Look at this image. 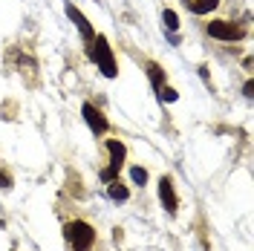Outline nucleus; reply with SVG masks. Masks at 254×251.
<instances>
[{"instance_id": "nucleus-1", "label": "nucleus", "mask_w": 254, "mask_h": 251, "mask_svg": "<svg viewBox=\"0 0 254 251\" xmlns=\"http://www.w3.org/2000/svg\"><path fill=\"white\" fill-rule=\"evenodd\" d=\"M66 240L72 243V249L75 251H90L93 249V243H95V231L87 225V222L75 220V222L66 225Z\"/></svg>"}, {"instance_id": "nucleus-2", "label": "nucleus", "mask_w": 254, "mask_h": 251, "mask_svg": "<svg viewBox=\"0 0 254 251\" xmlns=\"http://www.w3.org/2000/svg\"><path fill=\"white\" fill-rule=\"evenodd\" d=\"M93 58H95V63H98V69H101L107 78L116 75V58H113V49L107 47V38L98 35L93 41Z\"/></svg>"}, {"instance_id": "nucleus-3", "label": "nucleus", "mask_w": 254, "mask_h": 251, "mask_svg": "<svg viewBox=\"0 0 254 251\" xmlns=\"http://www.w3.org/2000/svg\"><path fill=\"white\" fill-rule=\"evenodd\" d=\"M107 150H110V168L101 171V179H104V182H113V179L119 176V171H122V165H125V144L110 139L107 141Z\"/></svg>"}, {"instance_id": "nucleus-4", "label": "nucleus", "mask_w": 254, "mask_h": 251, "mask_svg": "<svg viewBox=\"0 0 254 251\" xmlns=\"http://www.w3.org/2000/svg\"><path fill=\"white\" fill-rule=\"evenodd\" d=\"M208 32H211V38H220V41H240L243 38V29L234 23H225V20L208 23Z\"/></svg>"}, {"instance_id": "nucleus-5", "label": "nucleus", "mask_w": 254, "mask_h": 251, "mask_svg": "<svg viewBox=\"0 0 254 251\" xmlns=\"http://www.w3.org/2000/svg\"><path fill=\"white\" fill-rule=\"evenodd\" d=\"M159 199H162V205H165V211H168V214H176L174 182H171V179H165V176H162V182H159Z\"/></svg>"}, {"instance_id": "nucleus-6", "label": "nucleus", "mask_w": 254, "mask_h": 251, "mask_svg": "<svg viewBox=\"0 0 254 251\" xmlns=\"http://www.w3.org/2000/svg\"><path fill=\"white\" fill-rule=\"evenodd\" d=\"M84 119H87V125L93 127L95 133H107V119L95 110L93 104H84Z\"/></svg>"}, {"instance_id": "nucleus-7", "label": "nucleus", "mask_w": 254, "mask_h": 251, "mask_svg": "<svg viewBox=\"0 0 254 251\" xmlns=\"http://www.w3.org/2000/svg\"><path fill=\"white\" fill-rule=\"evenodd\" d=\"M66 15L72 17V23L78 26V32H81V35H84V38H87V41H93V26H90V20H87V17L81 15V12H78V9H75V6H72V3L66 6Z\"/></svg>"}, {"instance_id": "nucleus-8", "label": "nucleus", "mask_w": 254, "mask_h": 251, "mask_svg": "<svg viewBox=\"0 0 254 251\" xmlns=\"http://www.w3.org/2000/svg\"><path fill=\"white\" fill-rule=\"evenodd\" d=\"M220 6V0H190V12L193 15H205L211 9H217Z\"/></svg>"}, {"instance_id": "nucleus-9", "label": "nucleus", "mask_w": 254, "mask_h": 251, "mask_svg": "<svg viewBox=\"0 0 254 251\" xmlns=\"http://www.w3.org/2000/svg\"><path fill=\"white\" fill-rule=\"evenodd\" d=\"M107 190H110V196L116 199V202H125L127 196H130V190H127L125 185L119 182V179H113V182H110V188H107Z\"/></svg>"}, {"instance_id": "nucleus-10", "label": "nucleus", "mask_w": 254, "mask_h": 251, "mask_svg": "<svg viewBox=\"0 0 254 251\" xmlns=\"http://www.w3.org/2000/svg\"><path fill=\"white\" fill-rule=\"evenodd\" d=\"M162 20H165V26H168V29H176V26H179V17H176V12H165V15H162Z\"/></svg>"}, {"instance_id": "nucleus-11", "label": "nucleus", "mask_w": 254, "mask_h": 251, "mask_svg": "<svg viewBox=\"0 0 254 251\" xmlns=\"http://www.w3.org/2000/svg\"><path fill=\"white\" fill-rule=\"evenodd\" d=\"M147 72H150V81H153L156 87H162V69H159L156 63H150V66H147Z\"/></svg>"}, {"instance_id": "nucleus-12", "label": "nucleus", "mask_w": 254, "mask_h": 251, "mask_svg": "<svg viewBox=\"0 0 254 251\" xmlns=\"http://www.w3.org/2000/svg\"><path fill=\"white\" fill-rule=\"evenodd\" d=\"M130 176H133V182H139V185H144V182H147V171H144V168H133V171H130Z\"/></svg>"}, {"instance_id": "nucleus-13", "label": "nucleus", "mask_w": 254, "mask_h": 251, "mask_svg": "<svg viewBox=\"0 0 254 251\" xmlns=\"http://www.w3.org/2000/svg\"><path fill=\"white\" fill-rule=\"evenodd\" d=\"M162 90V98L165 101H176V90H171V87H159Z\"/></svg>"}, {"instance_id": "nucleus-14", "label": "nucleus", "mask_w": 254, "mask_h": 251, "mask_svg": "<svg viewBox=\"0 0 254 251\" xmlns=\"http://www.w3.org/2000/svg\"><path fill=\"white\" fill-rule=\"evenodd\" d=\"M9 185H12V179H9V176H6V173L0 171V188H9Z\"/></svg>"}]
</instances>
